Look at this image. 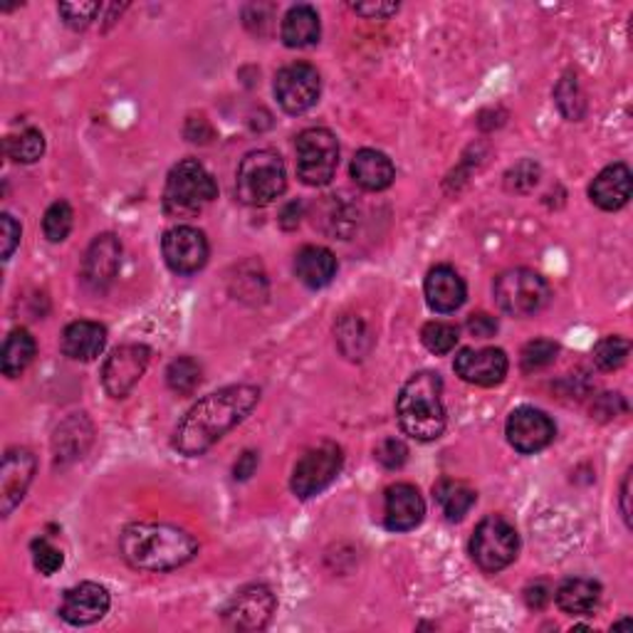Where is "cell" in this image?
<instances>
[{
	"instance_id": "obj_4",
	"label": "cell",
	"mask_w": 633,
	"mask_h": 633,
	"mask_svg": "<svg viewBox=\"0 0 633 633\" xmlns=\"http://www.w3.org/2000/svg\"><path fill=\"white\" fill-rule=\"evenodd\" d=\"M218 196V183L199 159H183L169 171L163 211L169 218H193Z\"/></svg>"
},
{
	"instance_id": "obj_41",
	"label": "cell",
	"mask_w": 633,
	"mask_h": 633,
	"mask_svg": "<svg viewBox=\"0 0 633 633\" xmlns=\"http://www.w3.org/2000/svg\"><path fill=\"white\" fill-rule=\"evenodd\" d=\"M21 223H18L11 213L0 216V246H3V260H11L15 248L21 246Z\"/></svg>"
},
{
	"instance_id": "obj_44",
	"label": "cell",
	"mask_w": 633,
	"mask_h": 633,
	"mask_svg": "<svg viewBox=\"0 0 633 633\" xmlns=\"http://www.w3.org/2000/svg\"><path fill=\"white\" fill-rule=\"evenodd\" d=\"M352 8H354V13H359V15L372 18V21L374 18L376 21H382V18H388L398 11V3H359Z\"/></svg>"
},
{
	"instance_id": "obj_7",
	"label": "cell",
	"mask_w": 633,
	"mask_h": 633,
	"mask_svg": "<svg viewBox=\"0 0 633 633\" xmlns=\"http://www.w3.org/2000/svg\"><path fill=\"white\" fill-rule=\"evenodd\" d=\"M520 552V534L510 520L502 515H488L481 520L478 528L473 530L471 538V557L483 572L498 574L508 569L518 559Z\"/></svg>"
},
{
	"instance_id": "obj_30",
	"label": "cell",
	"mask_w": 633,
	"mask_h": 633,
	"mask_svg": "<svg viewBox=\"0 0 633 633\" xmlns=\"http://www.w3.org/2000/svg\"><path fill=\"white\" fill-rule=\"evenodd\" d=\"M335 332L339 349H342V354L349 359H364L374 344L372 332H369L366 325L357 317H344L342 323L337 325Z\"/></svg>"
},
{
	"instance_id": "obj_14",
	"label": "cell",
	"mask_w": 633,
	"mask_h": 633,
	"mask_svg": "<svg viewBox=\"0 0 633 633\" xmlns=\"http://www.w3.org/2000/svg\"><path fill=\"white\" fill-rule=\"evenodd\" d=\"M508 441L515 451L522 455H534L547 448L554 436H557V426L552 418L534 406H520L508 416V426H505Z\"/></svg>"
},
{
	"instance_id": "obj_1",
	"label": "cell",
	"mask_w": 633,
	"mask_h": 633,
	"mask_svg": "<svg viewBox=\"0 0 633 633\" xmlns=\"http://www.w3.org/2000/svg\"><path fill=\"white\" fill-rule=\"evenodd\" d=\"M258 404L260 388L250 384L226 386L221 392L203 396L179 421L177 431H173V448L189 457L203 455L228 431L246 421Z\"/></svg>"
},
{
	"instance_id": "obj_22",
	"label": "cell",
	"mask_w": 633,
	"mask_h": 633,
	"mask_svg": "<svg viewBox=\"0 0 633 633\" xmlns=\"http://www.w3.org/2000/svg\"><path fill=\"white\" fill-rule=\"evenodd\" d=\"M63 354L75 359V362H94L106 347V329L100 323L80 319L65 327L60 337Z\"/></svg>"
},
{
	"instance_id": "obj_17",
	"label": "cell",
	"mask_w": 633,
	"mask_h": 633,
	"mask_svg": "<svg viewBox=\"0 0 633 633\" xmlns=\"http://www.w3.org/2000/svg\"><path fill=\"white\" fill-rule=\"evenodd\" d=\"M122 265V242L114 233L97 236L87 248L82 260V282L94 292H104L112 285Z\"/></svg>"
},
{
	"instance_id": "obj_18",
	"label": "cell",
	"mask_w": 633,
	"mask_h": 633,
	"mask_svg": "<svg viewBox=\"0 0 633 633\" xmlns=\"http://www.w3.org/2000/svg\"><path fill=\"white\" fill-rule=\"evenodd\" d=\"M110 607L112 597L102 584L82 581L65 591L60 603V617L67 623H72V626H92V623L104 619V613L110 611Z\"/></svg>"
},
{
	"instance_id": "obj_13",
	"label": "cell",
	"mask_w": 633,
	"mask_h": 633,
	"mask_svg": "<svg viewBox=\"0 0 633 633\" xmlns=\"http://www.w3.org/2000/svg\"><path fill=\"white\" fill-rule=\"evenodd\" d=\"M278 609V599L265 584H250V587L240 589L236 597L228 601L223 619H226L228 629L236 631H262L270 623L272 613Z\"/></svg>"
},
{
	"instance_id": "obj_36",
	"label": "cell",
	"mask_w": 633,
	"mask_h": 633,
	"mask_svg": "<svg viewBox=\"0 0 633 633\" xmlns=\"http://www.w3.org/2000/svg\"><path fill=\"white\" fill-rule=\"evenodd\" d=\"M457 327L451 323H428L421 329V342L431 354H451L457 344Z\"/></svg>"
},
{
	"instance_id": "obj_10",
	"label": "cell",
	"mask_w": 633,
	"mask_h": 633,
	"mask_svg": "<svg viewBox=\"0 0 633 633\" xmlns=\"http://www.w3.org/2000/svg\"><path fill=\"white\" fill-rule=\"evenodd\" d=\"M323 94L319 72L307 63H292L282 67L275 77V97L287 114H305Z\"/></svg>"
},
{
	"instance_id": "obj_33",
	"label": "cell",
	"mask_w": 633,
	"mask_h": 633,
	"mask_svg": "<svg viewBox=\"0 0 633 633\" xmlns=\"http://www.w3.org/2000/svg\"><path fill=\"white\" fill-rule=\"evenodd\" d=\"M631 352V342L626 337H603L601 342L594 347V364H597L601 372H617L623 364H626Z\"/></svg>"
},
{
	"instance_id": "obj_31",
	"label": "cell",
	"mask_w": 633,
	"mask_h": 633,
	"mask_svg": "<svg viewBox=\"0 0 633 633\" xmlns=\"http://www.w3.org/2000/svg\"><path fill=\"white\" fill-rule=\"evenodd\" d=\"M201 382H203V369L196 359L191 357L173 359L167 369V384L171 392L179 396H193Z\"/></svg>"
},
{
	"instance_id": "obj_23",
	"label": "cell",
	"mask_w": 633,
	"mask_h": 633,
	"mask_svg": "<svg viewBox=\"0 0 633 633\" xmlns=\"http://www.w3.org/2000/svg\"><path fill=\"white\" fill-rule=\"evenodd\" d=\"M295 275L309 290H323L337 275V258L323 246H305L295 256Z\"/></svg>"
},
{
	"instance_id": "obj_45",
	"label": "cell",
	"mask_w": 633,
	"mask_h": 633,
	"mask_svg": "<svg viewBox=\"0 0 633 633\" xmlns=\"http://www.w3.org/2000/svg\"><path fill=\"white\" fill-rule=\"evenodd\" d=\"M550 599H552V589L547 587V584H542V581L532 584V587L524 589V601H528L530 609H542Z\"/></svg>"
},
{
	"instance_id": "obj_28",
	"label": "cell",
	"mask_w": 633,
	"mask_h": 633,
	"mask_svg": "<svg viewBox=\"0 0 633 633\" xmlns=\"http://www.w3.org/2000/svg\"><path fill=\"white\" fill-rule=\"evenodd\" d=\"M433 498L438 505H441L445 520L457 522V520H463L467 512H471L475 500H478V493H475L467 483L443 478V481L436 483Z\"/></svg>"
},
{
	"instance_id": "obj_2",
	"label": "cell",
	"mask_w": 633,
	"mask_h": 633,
	"mask_svg": "<svg viewBox=\"0 0 633 633\" xmlns=\"http://www.w3.org/2000/svg\"><path fill=\"white\" fill-rule=\"evenodd\" d=\"M201 550L191 532L167 522H132L120 534L122 559L136 572H171Z\"/></svg>"
},
{
	"instance_id": "obj_37",
	"label": "cell",
	"mask_w": 633,
	"mask_h": 633,
	"mask_svg": "<svg viewBox=\"0 0 633 633\" xmlns=\"http://www.w3.org/2000/svg\"><path fill=\"white\" fill-rule=\"evenodd\" d=\"M554 100H557L559 112L567 116L569 122H579L584 112H587V102H584L577 77H564L557 84V90H554Z\"/></svg>"
},
{
	"instance_id": "obj_35",
	"label": "cell",
	"mask_w": 633,
	"mask_h": 633,
	"mask_svg": "<svg viewBox=\"0 0 633 633\" xmlns=\"http://www.w3.org/2000/svg\"><path fill=\"white\" fill-rule=\"evenodd\" d=\"M72 223H75V213L70 203L55 201L53 206L45 211V218H43L45 238L50 242H63L67 236H70Z\"/></svg>"
},
{
	"instance_id": "obj_3",
	"label": "cell",
	"mask_w": 633,
	"mask_h": 633,
	"mask_svg": "<svg viewBox=\"0 0 633 633\" xmlns=\"http://www.w3.org/2000/svg\"><path fill=\"white\" fill-rule=\"evenodd\" d=\"M396 416L404 433L421 443L438 441L445 431L443 378L436 372H418L396 396Z\"/></svg>"
},
{
	"instance_id": "obj_39",
	"label": "cell",
	"mask_w": 633,
	"mask_h": 633,
	"mask_svg": "<svg viewBox=\"0 0 633 633\" xmlns=\"http://www.w3.org/2000/svg\"><path fill=\"white\" fill-rule=\"evenodd\" d=\"M63 552L55 547V544H50L47 540H35L33 542V564H35V569L45 574V577H53L55 572H60L63 569Z\"/></svg>"
},
{
	"instance_id": "obj_9",
	"label": "cell",
	"mask_w": 633,
	"mask_h": 633,
	"mask_svg": "<svg viewBox=\"0 0 633 633\" xmlns=\"http://www.w3.org/2000/svg\"><path fill=\"white\" fill-rule=\"evenodd\" d=\"M342 465L344 453L337 443H323L312 448V451L299 457L295 471H292L290 488L299 500L315 498V495L325 493L329 485L337 481V475L342 473Z\"/></svg>"
},
{
	"instance_id": "obj_34",
	"label": "cell",
	"mask_w": 633,
	"mask_h": 633,
	"mask_svg": "<svg viewBox=\"0 0 633 633\" xmlns=\"http://www.w3.org/2000/svg\"><path fill=\"white\" fill-rule=\"evenodd\" d=\"M559 354V344L552 342V339H534V342L524 344L520 354V366L524 374L542 372L550 364H554V359Z\"/></svg>"
},
{
	"instance_id": "obj_16",
	"label": "cell",
	"mask_w": 633,
	"mask_h": 633,
	"mask_svg": "<svg viewBox=\"0 0 633 633\" xmlns=\"http://www.w3.org/2000/svg\"><path fill=\"white\" fill-rule=\"evenodd\" d=\"M35 467L37 461L27 448H13L5 453L3 467H0V512H3V518H8L25 498Z\"/></svg>"
},
{
	"instance_id": "obj_40",
	"label": "cell",
	"mask_w": 633,
	"mask_h": 633,
	"mask_svg": "<svg viewBox=\"0 0 633 633\" xmlns=\"http://www.w3.org/2000/svg\"><path fill=\"white\" fill-rule=\"evenodd\" d=\"M374 455L386 471H398V467H404V463L408 461V448L402 438H386V441L376 445Z\"/></svg>"
},
{
	"instance_id": "obj_8",
	"label": "cell",
	"mask_w": 633,
	"mask_h": 633,
	"mask_svg": "<svg viewBox=\"0 0 633 633\" xmlns=\"http://www.w3.org/2000/svg\"><path fill=\"white\" fill-rule=\"evenodd\" d=\"M297 177L307 186H327L339 167L337 136L325 126H312L297 136Z\"/></svg>"
},
{
	"instance_id": "obj_11",
	"label": "cell",
	"mask_w": 633,
	"mask_h": 633,
	"mask_svg": "<svg viewBox=\"0 0 633 633\" xmlns=\"http://www.w3.org/2000/svg\"><path fill=\"white\" fill-rule=\"evenodd\" d=\"M151 349L146 344H122L106 357L102 369V386L112 398H124L132 394V388L142 382V376L149 366Z\"/></svg>"
},
{
	"instance_id": "obj_19",
	"label": "cell",
	"mask_w": 633,
	"mask_h": 633,
	"mask_svg": "<svg viewBox=\"0 0 633 633\" xmlns=\"http://www.w3.org/2000/svg\"><path fill=\"white\" fill-rule=\"evenodd\" d=\"M426 502L411 483H396L384 495V524L392 532L416 530L423 522Z\"/></svg>"
},
{
	"instance_id": "obj_32",
	"label": "cell",
	"mask_w": 633,
	"mask_h": 633,
	"mask_svg": "<svg viewBox=\"0 0 633 633\" xmlns=\"http://www.w3.org/2000/svg\"><path fill=\"white\" fill-rule=\"evenodd\" d=\"M5 154L18 163H35L45 154V136L35 126H27L21 134L8 136Z\"/></svg>"
},
{
	"instance_id": "obj_15",
	"label": "cell",
	"mask_w": 633,
	"mask_h": 633,
	"mask_svg": "<svg viewBox=\"0 0 633 633\" xmlns=\"http://www.w3.org/2000/svg\"><path fill=\"white\" fill-rule=\"evenodd\" d=\"M453 369L465 384L498 386V384H502V378L508 376L510 362H508V354H505L502 349H495V347L471 349V347H465L455 354Z\"/></svg>"
},
{
	"instance_id": "obj_21",
	"label": "cell",
	"mask_w": 633,
	"mask_h": 633,
	"mask_svg": "<svg viewBox=\"0 0 633 633\" xmlns=\"http://www.w3.org/2000/svg\"><path fill=\"white\" fill-rule=\"evenodd\" d=\"M633 191L631 169L626 163H611L589 186V199L601 211H619L629 203Z\"/></svg>"
},
{
	"instance_id": "obj_6",
	"label": "cell",
	"mask_w": 633,
	"mask_h": 633,
	"mask_svg": "<svg viewBox=\"0 0 633 633\" xmlns=\"http://www.w3.org/2000/svg\"><path fill=\"white\" fill-rule=\"evenodd\" d=\"M495 302L510 317H532L550 305L552 287L540 272L512 268L495 280Z\"/></svg>"
},
{
	"instance_id": "obj_38",
	"label": "cell",
	"mask_w": 633,
	"mask_h": 633,
	"mask_svg": "<svg viewBox=\"0 0 633 633\" xmlns=\"http://www.w3.org/2000/svg\"><path fill=\"white\" fill-rule=\"evenodd\" d=\"M57 11H60L67 27H72V31H84V27L92 25L97 13L102 11V5L100 3H60L57 5Z\"/></svg>"
},
{
	"instance_id": "obj_12",
	"label": "cell",
	"mask_w": 633,
	"mask_h": 633,
	"mask_svg": "<svg viewBox=\"0 0 633 633\" xmlns=\"http://www.w3.org/2000/svg\"><path fill=\"white\" fill-rule=\"evenodd\" d=\"M163 260L177 275H196L208 262V240L203 230L193 226H177L163 233L161 238Z\"/></svg>"
},
{
	"instance_id": "obj_42",
	"label": "cell",
	"mask_w": 633,
	"mask_h": 633,
	"mask_svg": "<svg viewBox=\"0 0 633 633\" xmlns=\"http://www.w3.org/2000/svg\"><path fill=\"white\" fill-rule=\"evenodd\" d=\"M467 332H471L475 339H490L498 332V319L485 315V312H478V315L467 317Z\"/></svg>"
},
{
	"instance_id": "obj_25",
	"label": "cell",
	"mask_w": 633,
	"mask_h": 633,
	"mask_svg": "<svg viewBox=\"0 0 633 633\" xmlns=\"http://www.w3.org/2000/svg\"><path fill=\"white\" fill-rule=\"evenodd\" d=\"M554 599L567 617H589L601 601V584L587 577H574L559 584Z\"/></svg>"
},
{
	"instance_id": "obj_26",
	"label": "cell",
	"mask_w": 633,
	"mask_h": 633,
	"mask_svg": "<svg viewBox=\"0 0 633 633\" xmlns=\"http://www.w3.org/2000/svg\"><path fill=\"white\" fill-rule=\"evenodd\" d=\"M323 25L319 15L312 5H295L290 8L287 15L282 18V43L287 47H309L319 41Z\"/></svg>"
},
{
	"instance_id": "obj_43",
	"label": "cell",
	"mask_w": 633,
	"mask_h": 633,
	"mask_svg": "<svg viewBox=\"0 0 633 633\" xmlns=\"http://www.w3.org/2000/svg\"><path fill=\"white\" fill-rule=\"evenodd\" d=\"M258 463H260L258 453L256 451H246L238 457L236 467H233V478H236V481H248L250 475H256Z\"/></svg>"
},
{
	"instance_id": "obj_5",
	"label": "cell",
	"mask_w": 633,
	"mask_h": 633,
	"mask_svg": "<svg viewBox=\"0 0 633 633\" xmlns=\"http://www.w3.org/2000/svg\"><path fill=\"white\" fill-rule=\"evenodd\" d=\"M287 189V169L282 156L270 149H258L242 156L236 193L238 201L252 208H265L275 203Z\"/></svg>"
},
{
	"instance_id": "obj_29",
	"label": "cell",
	"mask_w": 633,
	"mask_h": 633,
	"mask_svg": "<svg viewBox=\"0 0 633 633\" xmlns=\"http://www.w3.org/2000/svg\"><path fill=\"white\" fill-rule=\"evenodd\" d=\"M35 352H37V347H35L33 335L23 327L13 329V332L5 337L3 354H0V369H3V374L8 378H18L27 366L33 364Z\"/></svg>"
},
{
	"instance_id": "obj_46",
	"label": "cell",
	"mask_w": 633,
	"mask_h": 633,
	"mask_svg": "<svg viewBox=\"0 0 633 633\" xmlns=\"http://www.w3.org/2000/svg\"><path fill=\"white\" fill-rule=\"evenodd\" d=\"M629 490H631V473H626V478H623V485H621V515H623V520H626V524H631Z\"/></svg>"
},
{
	"instance_id": "obj_27",
	"label": "cell",
	"mask_w": 633,
	"mask_h": 633,
	"mask_svg": "<svg viewBox=\"0 0 633 633\" xmlns=\"http://www.w3.org/2000/svg\"><path fill=\"white\" fill-rule=\"evenodd\" d=\"M92 443V423L87 421L84 414L72 416L70 421H65L55 433V453L57 461H75L82 457V453Z\"/></svg>"
},
{
	"instance_id": "obj_20",
	"label": "cell",
	"mask_w": 633,
	"mask_h": 633,
	"mask_svg": "<svg viewBox=\"0 0 633 633\" xmlns=\"http://www.w3.org/2000/svg\"><path fill=\"white\" fill-rule=\"evenodd\" d=\"M423 295L428 307L438 315H451V312L461 309L467 297L465 280L457 275V270L451 265H436L428 270L423 282Z\"/></svg>"
},
{
	"instance_id": "obj_24",
	"label": "cell",
	"mask_w": 633,
	"mask_h": 633,
	"mask_svg": "<svg viewBox=\"0 0 633 633\" xmlns=\"http://www.w3.org/2000/svg\"><path fill=\"white\" fill-rule=\"evenodd\" d=\"M352 179L364 191H384L394 183L396 169L384 151L362 149L352 159Z\"/></svg>"
}]
</instances>
